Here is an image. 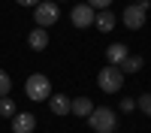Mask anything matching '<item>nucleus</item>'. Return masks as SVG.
<instances>
[{"label": "nucleus", "mask_w": 151, "mask_h": 133, "mask_svg": "<svg viewBox=\"0 0 151 133\" xmlns=\"http://www.w3.org/2000/svg\"><path fill=\"white\" fill-rule=\"evenodd\" d=\"M88 121H91L94 133H115L118 130V115L109 106H94V112L88 115Z\"/></svg>", "instance_id": "f257e3e1"}, {"label": "nucleus", "mask_w": 151, "mask_h": 133, "mask_svg": "<svg viewBox=\"0 0 151 133\" xmlns=\"http://www.w3.org/2000/svg\"><path fill=\"white\" fill-rule=\"evenodd\" d=\"M24 94H27V100H33V103H45L48 97H52V79L42 76V73H33V76H27V82H24Z\"/></svg>", "instance_id": "f03ea898"}, {"label": "nucleus", "mask_w": 151, "mask_h": 133, "mask_svg": "<svg viewBox=\"0 0 151 133\" xmlns=\"http://www.w3.org/2000/svg\"><path fill=\"white\" fill-rule=\"evenodd\" d=\"M148 9H151L148 0H142V3H130L127 9L121 12V21L127 24L130 30H142V27H145V21H148Z\"/></svg>", "instance_id": "7ed1b4c3"}, {"label": "nucleus", "mask_w": 151, "mask_h": 133, "mask_svg": "<svg viewBox=\"0 0 151 133\" xmlns=\"http://www.w3.org/2000/svg\"><path fill=\"white\" fill-rule=\"evenodd\" d=\"M124 73L118 70V67H103L97 73V85H100V91L103 94H115V91H121L124 88Z\"/></svg>", "instance_id": "20e7f679"}, {"label": "nucleus", "mask_w": 151, "mask_h": 133, "mask_svg": "<svg viewBox=\"0 0 151 133\" xmlns=\"http://www.w3.org/2000/svg\"><path fill=\"white\" fill-rule=\"evenodd\" d=\"M60 18V9H58V3L55 0H42L40 6H33V21H36V27H52V24Z\"/></svg>", "instance_id": "39448f33"}, {"label": "nucleus", "mask_w": 151, "mask_h": 133, "mask_svg": "<svg viewBox=\"0 0 151 133\" xmlns=\"http://www.w3.org/2000/svg\"><path fill=\"white\" fill-rule=\"evenodd\" d=\"M94 15H97V12L91 9V6H88V3H79V6H73L70 9V21H73V27H91V24H94Z\"/></svg>", "instance_id": "423d86ee"}, {"label": "nucleus", "mask_w": 151, "mask_h": 133, "mask_svg": "<svg viewBox=\"0 0 151 133\" xmlns=\"http://www.w3.org/2000/svg\"><path fill=\"white\" fill-rule=\"evenodd\" d=\"M33 130H36L33 112H15L12 115V133H33Z\"/></svg>", "instance_id": "0eeeda50"}, {"label": "nucleus", "mask_w": 151, "mask_h": 133, "mask_svg": "<svg viewBox=\"0 0 151 133\" xmlns=\"http://www.w3.org/2000/svg\"><path fill=\"white\" fill-rule=\"evenodd\" d=\"M94 27L100 33H112V30H115V12H112V9H100L94 15Z\"/></svg>", "instance_id": "6e6552de"}, {"label": "nucleus", "mask_w": 151, "mask_h": 133, "mask_svg": "<svg viewBox=\"0 0 151 133\" xmlns=\"http://www.w3.org/2000/svg\"><path fill=\"white\" fill-rule=\"evenodd\" d=\"M130 55V48L124 45V42H112L106 48V60H109V67H121V60Z\"/></svg>", "instance_id": "1a4fd4ad"}, {"label": "nucleus", "mask_w": 151, "mask_h": 133, "mask_svg": "<svg viewBox=\"0 0 151 133\" xmlns=\"http://www.w3.org/2000/svg\"><path fill=\"white\" fill-rule=\"evenodd\" d=\"M70 112L79 115V118H88V115L94 112V103L88 100V97H76V100H70Z\"/></svg>", "instance_id": "9d476101"}, {"label": "nucleus", "mask_w": 151, "mask_h": 133, "mask_svg": "<svg viewBox=\"0 0 151 133\" xmlns=\"http://www.w3.org/2000/svg\"><path fill=\"white\" fill-rule=\"evenodd\" d=\"M27 45L33 48V52H42V48L48 45V33H45L42 27H33V30L27 33Z\"/></svg>", "instance_id": "9b49d317"}, {"label": "nucleus", "mask_w": 151, "mask_h": 133, "mask_svg": "<svg viewBox=\"0 0 151 133\" xmlns=\"http://www.w3.org/2000/svg\"><path fill=\"white\" fill-rule=\"evenodd\" d=\"M142 64H145V60H142L139 55H127V58L121 60V67H118V70L124 73V76H130V73H139V70H142Z\"/></svg>", "instance_id": "f8f14e48"}, {"label": "nucleus", "mask_w": 151, "mask_h": 133, "mask_svg": "<svg viewBox=\"0 0 151 133\" xmlns=\"http://www.w3.org/2000/svg\"><path fill=\"white\" fill-rule=\"evenodd\" d=\"M48 106H52L55 115H67L70 112V100H67L64 94H52V97H48Z\"/></svg>", "instance_id": "ddd939ff"}, {"label": "nucleus", "mask_w": 151, "mask_h": 133, "mask_svg": "<svg viewBox=\"0 0 151 133\" xmlns=\"http://www.w3.org/2000/svg\"><path fill=\"white\" fill-rule=\"evenodd\" d=\"M15 112H18V109H15V103H12L9 97H0V115H3V118H12Z\"/></svg>", "instance_id": "4468645a"}, {"label": "nucleus", "mask_w": 151, "mask_h": 133, "mask_svg": "<svg viewBox=\"0 0 151 133\" xmlns=\"http://www.w3.org/2000/svg\"><path fill=\"white\" fill-rule=\"evenodd\" d=\"M9 91H12V79L6 70H0V97H9Z\"/></svg>", "instance_id": "2eb2a0df"}, {"label": "nucleus", "mask_w": 151, "mask_h": 133, "mask_svg": "<svg viewBox=\"0 0 151 133\" xmlns=\"http://www.w3.org/2000/svg\"><path fill=\"white\" fill-rule=\"evenodd\" d=\"M136 106H139V112L151 118V94H139V100H136Z\"/></svg>", "instance_id": "dca6fc26"}, {"label": "nucleus", "mask_w": 151, "mask_h": 133, "mask_svg": "<svg viewBox=\"0 0 151 133\" xmlns=\"http://www.w3.org/2000/svg\"><path fill=\"white\" fill-rule=\"evenodd\" d=\"M88 6H91L94 12H100V9H109V6H112V0H88Z\"/></svg>", "instance_id": "f3484780"}, {"label": "nucleus", "mask_w": 151, "mask_h": 133, "mask_svg": "<svg viewBox=\"0 0 151 133\" xmlns=\"http://www.w3.org/2000/svg\"><path fill=\"white\" fill-rule=\"evenodd\" d=\"M118 109H121V112H133V109H136V100H133V97H124V100L118 103Z\"/></svg>", "instance_id": "a211bd4d"}, {"label": "nucleus", "mask_w": 151, "mask_h": 133, "mask_svg": "<svg viewBox=\"0 0 151 133\" xmlns=\"http://www.w3.org/2000/svg\"><path fill=\"white\" fill-rule=\"evenodd\" d=\"M15 3H21V6H40L42 0H15Z\"/></svg>", "instance_id": "6ab92c4d"}, {"label": "nucleus", "mask_w": 151, "mask_h": 133, "mask_svg": "<svg viewBox=\"0 0 151 133\" xmlns=\"http://www.w3.org/2000/svg\"><path fill=\"white\" fill-rule=\"evenodd\" d=\"M133 3H142V0H133Z\"/></svg>", "instance_id": "aec40b11"}, {"label": "nucleus", "mask_w": 151, "mask_h": 133, "mask_svg": "<svg viewBox=\"0 0 151 133\" xmlns=\"http://www.w3.org/2000/svg\"><path fill=\"white\" fill-rule=\"evenodd\" d=\"M55 3H58V0H55Z\"/></svg>", "instance_id": "412c9836"}]
</instances>
